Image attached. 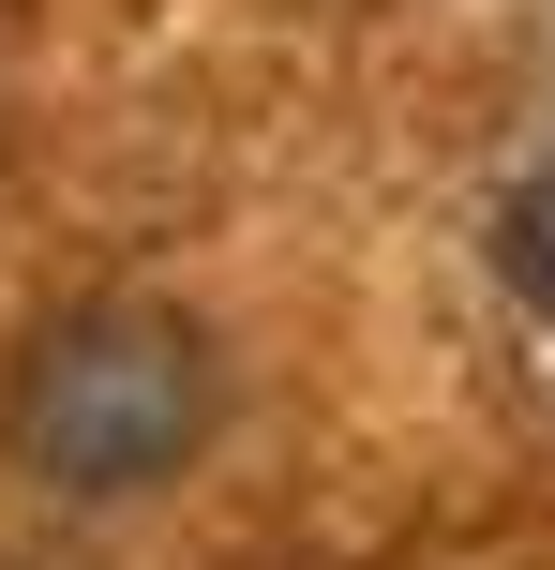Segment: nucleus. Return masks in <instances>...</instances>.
<instances>
[{"label":"nucleus","mask_w":555,"mask_h":570,"mask_svg":"<svg viewBox=\"0 0 555 570\" xmlns=\"http://www.w3.org/2000/svg\"><path fill=\"white\" fill-rule=\"evenodd\" d=\"M226 421V361L196 315L166 301H60L0 375V435L46 495L106 511V495H166Z\"/></svg>","instance_id":"nucleus-1"},{"label":"nucleus","mask_w":555,"mask_h":570,"mask_svg":"<svg viewBox=\"0 0 555 570\" xmlns=\"http://www.w3.org/2000/svg\"><path fill=\"white\" fill-rule=\"evenodd\" d=\"M496 271L526 285V301H555V166L511 180V210H496Z\"/></svg>","instance_id":"nucleus-2"}]
</instances>
